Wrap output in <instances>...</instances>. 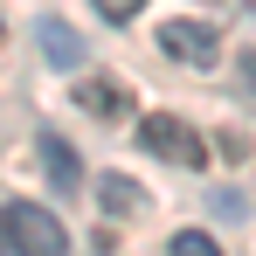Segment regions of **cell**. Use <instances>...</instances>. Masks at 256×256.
<instances>
[{"label": "cell", "mask_w": 256, "mask_h": 256, "mask_svg": "<svg viewBox=\"0 0 256 256\" xmlns=\"http://www.w3.org/2000/svg\"><path fill=\"white\" fill-rule=\"evenodd\" d=\"M138 146H146L152 160H166V166H208L201 132H194V125H180L173 111H146V118H138Z\"/></svg>", "instance_id": "6da1fadb"}, {"label": "cell", "mask_w": 256, "mask_h": 256, "mask_svg": "<svg viewBox=\"0 0 256 256\" xmlns=\"http://www.w3.org/2000/svg\"><path fill=\"white\" fill-rule=\"evenodd\" d=\"M0 214H7V228H14L21 256H62V250H70V228H62L42 201H7Z\"/></svg>", "instance_id": "7a4b0ae2"}, {"label": "cell", "mask_w": 256, "mask_h": 256, "mask_svg": "<svg viewBox=\"0 0 256 256\" xmlns=\"http://www.w3.org/2000/svg\"><path fill=\"white\" fill-rule=\"evenodd\" d=\"M160 48L180 56V62H208L214 56V28L208 21H166V28H160Z\"/></svg>", "instance_id": "3957f363"}, {"label": "cell", "mask_w": 256, "mask_h": 256, "mask_svg": "<svg viewBox=\"0 0 256 256\" xmlns=\"http://www.w3.org/2000/svg\"><path fill=\"white\" fill-rule=\"evenodd\" d=\"M76 111H90V118H118V111H132V90L111 84V76H84V84H76Z\"/></svg>", "instance_id": "277c9868"}, {"label": "cell", "mask_w": 256, "mask_h": 256, "mask_svg": "<svg viewBox=\"0 0 256 256\" xmlns=\"http://www.w3.org/2000/svg\"><path fill=\"white\" fill-rule=\"evenodd\" d=\"M42 166L56 187H76L84 180V160H76V146H62V132H42Z\"/></svg>", "instance_id": "5b68a950"}, {"label": "cell", "mask_w": 256, "mask_h": 256, "mask_svg": "<svg viewBox=\"0 0 256 256\" xmlns=\"http://www.w3.org/2000/svg\"><path fill=\"white\" fill-rule=\"evenodd\" d=\"M97 201H104V214H146V187L111 173V180H97Z\"/></svg>", "instance_id": "8992f818"}, {"label": "cell", "mask_w": 256, "mask_h": 256, "mask_svg": "<svg viewBox=\"0 0 256 256\" xmlns=\"http://www.w3.org/2000/svg\"><path fill=\"white\" fill-rule=\"evenodd\" d=\"M42 48H48V62H56V70H76V62H84V35H76V28H62V21H42Z\"/></svg>", "instance_id": "52a82bcc"}, {"label": "cell", "mask_w": 256, "mask_h": 256, "mask_svg": "<svg viewBox=\"0 0 256 256\" xmlns=\"http://www.w3.org/2000/svg\"><path fill=\"white\" fill-rule=\"evenodd\" d=\"M166 256H222V242H214L208 228H180V236L166 242Z\"/></svg>", "instance_id": "ba28073f"}, {"label": "cell", "mask_w": 256, "mask_h": 256, "mask_svg": "<svg viewBox=\"0 0 256 256\" xmlns=\"http://www.w3.org/2000/svg\"><path fill=\"white\" fill-rule=\"evenodd\" d=\"M138 7H146V0H97V14H104V21H132Z\"/></svg>", "instance_id": "9c48e42d"}, {"label": "cell", "mask_w": 256, "mask_h": 256, "mask_svg": "<svg viewBox=\"0 0 256 256\" xmlns=\"http://www.w3.org/2000/svg\"><path fill=\"white\" fill-rule=\"evenodd\" d=\"M236 62H242V90H250V97H256V48H242Z\"/></svg>", "instance_id": "30bf717a"}, {"label": "cell", "mask_w": 256, "mask_h": 256, "mask_svg": "<svg viewBox=\"0 0 256 256\" xmlns=\"http://www.w3.org/2000/svg\"><path fill=\"white\" fill-rule=\"evenodd\" d=\"M0 256H21V242H14V228H7V214H0Z\"/></svg>", "instance_id": "8fae6325"}]
</instances>
